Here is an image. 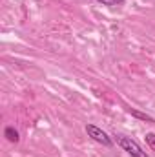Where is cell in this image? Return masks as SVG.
<instances>
[{
  "mask_svg": "<svg viewBox=\"0 0 155 157\" xmlns=\"http://www.w3.org/2000/svg\"><path fill=\"white\" fill-rule=\"evenodd\" d=\"M113 141H115L117 144L128 154V155H131V157H148V154L141 148V144L135 141V139H131V137H126V135H113Z\"/></svg>",
  "mask_w": 155,
  "mask_h": 157,
  "instance_id": "obj_1",
  "label": "cell"
},
{
  "mask_svg": "<svg viewBox=\"0 0 155 157\" xmlns=\"http://www.w3.org/2000/svg\"><path fill=\"white\" fill-rule=\"evenodd\" d=\"M86 133L95 141V143H99V144H102V146H113V139L104 132V130H100L99 126H95V124H86Z\"/></svg>",
  "mask_w": 155,
  "mask_h": 157,
  "instance_id": "obj_2",
  "label": "cell"
},
{
  "mask_svg": "<svg viewBox=\"0 0 155 157\" xmlns=\"http://www.w3.org/2000/svg\"><path fill=\"white\" fill-rule=\"evenodd\" d=\"M4 135H6V139H7L9 143H18V141H20V135H18V132L15 130V126H7V128L4 130Z\"/></svg>",
  "mask_w": 155,
  "mask_h": 157,
  "instance_id": "obj_3",
  "label": "cell"
},
{
  "mask_svg": "<svg viewBox=\"0 0 155 157\" xmlns=\"http://www.w3.org/2000/svg\"><path fill=\"white\" fill-rule=\"evenodd\" d=\"M128 113H130L131 117L141 119V121H146V122H155L153 117H150L148 113H142V112H139V110H135V108H128Z\"/></svg>",
  "mask_w": 155,
  "mask_h": 157,
  "instance_id": "obj_4",
  "label": "cell"
},
{
  "mask_svg": "<svg viewBox=\"0 0 155 157\" xmlns=\"http://www.w3.org/2000/svg\"><path fill=\"white\" fill-rule=\"evenodd\" d=\"M144 139H146L148 146H150L152 150H155V133H152V132H150V133H146V137H144Z\"/></svg>",
  "mask_w": 155,
  "mask_h": 157,
  "instance_id": "obj_5",
  "label": "cell"
},
{
  "mask_svg": "<svg viewBox=\"0 0 155 157\" xmlns=\"http://www.w3.org/2000/svg\"><path fill=\"white\" fill-rule=\"evenodd\" d=\"M97 2H100L104 6H120V4H124V0H97Z\"/></svg>",
  "mask_w": 155,
  "mask_h": 157,
  "instance_id": "obj_6",
  "label": "cell"
}]
</instances>
